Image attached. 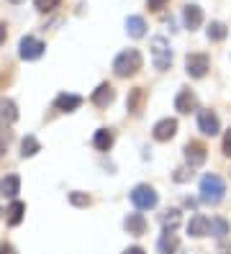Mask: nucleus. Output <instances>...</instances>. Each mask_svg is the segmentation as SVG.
<instances>
[{"instance_id":"e433bc0d","label":"nucleus","mask_w":231,"mask_h":254,"mask_svg":"<svg viewBox=\"0 0 231 254\" xmlns=\"http://www.w3.org/2000/svg\"><path fill=\"white\" fill-rule=\"evenodd\" d=\"M0 213H3V208H0Z\"/></svg>"},{"instance_id":"20e7f679","label":"nucleus","mask_w":231,"mask_h":254,"mask_svg":"<svg viewBox=\"0 0 231 254\" xmlns=\"http://www.w3.org/2000/svg\"><path fill=\"white\" fill-rule=\"evenodd\" d=\"M131 203L139 208V211H149V208L157 205V192L149 185H136L131 190Z\"/></svg>"},{"instance_id":"72a5a7b5","label":"nucleus","mask_w":231,"mask_h":254,"mask_svg":"<svg viewBox=\"0 0 231 254\" xmlns=\"http://www.w3.org/2000/svg\"><path fill=\"white\" fill-rule=\"evenodd\" d=\"M123 254H144V249L142 247H131V249H126Z\"/></svg>"},{"instance_id":"f257e3e1","label":"nucleus","mask_w":231,"mask_h":254,"mask_svg":"<svg viewBox=\"0 0 231 254\" xmlns=\"http://www.w3.org/2000/svg\"><path fill=\"white\" fill-rule=\"evenodd\" d=\"M142 64H144L142 54H139L136 49H126L113 59V72L118 74V77H131V74H136L139 69H142Z\"/></svg>"},{"instance_id":"f704fd0d","label":"nucleus","mask_w":231,"mask_h":254,"mask_svg":"<svg viewBox=\"0 0 231 254\" xmlns=\"http://www.w3.org/2000/svg\"><path fill=\"white\" fill-rule=\"evenodd\" d=\"M3 154H5V139H3V133H0V159H3Z\"/></svg>"},{"instance_id":"6e6552de","label":"nucleus","mask_w":231,"mask_h":254,"mask_svg":"<svg viewBox=\"0 0 231 254\" xmlns=\"http://www.w3.org/2000/svg\"><path fill=\"white\" fill-rule=\"evenodd\" d=\"M198 128L206 133V136H216L221 131V124H219V116L213 111H200L198 113Z\"/></svg>"},{"instance_id":"6ab92c4d","label":"nucleus","mask_w":231,"mask_h":254,"mask_svg":"<svg viewBox=\"0 0 231 254\" xmlns=\"http://www.w3.org/2000/svg\"><path fill=\"white\" fill-rule=\"evenodd\" d=\"M18 190H21V177L18 175H8L5 180L0 183V192L8 195V198H15V195H18Z\"/></svg>"},{"instance_id":"c9c22d12","label":"nucleus","mask_w":231,"mask_h":254,"mask_svg":"<svg viewBox=\"0 0 231 254\" xmlns=\"http://www.w3.org/2000/svg\"><path fill=\"white\" fill-rule=\"evenodd\" d=\"M10 3H13V5H18V3H23V0H10Z\"/></svg>"},{"instance_id":"473e14b6","label":"nucleus","mask_w":231,"mask_h":254,"mask_svg":"<svg viewBox=\"0 0 231 254\" xmlns=\"http://www.w3.org/2000/svg\"><path fill=\"white\" fill-rule=\"evenodd\" d=\"M0 254H15L13 244H0Z\"/></svg>"},{"instance_id":"f03ea898","label":"nucleus","mask_w":231,"mask_h":254,"mask_svg":"<svg viewBox=\"0 0 231 254\" xmlns=\"http://www.w3.org/2000/svg\"><path fill=\"white\" fill-rule=\"evenodd\" d=\"M224 192H226V185L219 175H206L200 180V200L208 203V205H216L224 200Z\"/></svg>"},{"instance_id":"412c9836","label":"nucleus","mask_w":231,"mask_h":254,"mask_svg":"<svg viewBox=\"0 0 231 254\" xmlns=\"http://www.w3.org/2000/svg\"><path fill=\"white\" fill-rule=\"evenodd\" d=\"M177 247H180V242H177V236H175L172 231H164L162 239H159V244H157L159 254H175Z\"/></svg>"},{"instance_id":"7c9ffc66","label":"nucleus","mask_w":231,"mask_h":254,"mask_svg":"<svg viewBox=\"0 0 231 254\" xmlns=\"http://www.w3.org/2000/svg\"><path fill=\"white\" fill-rule=\"evenodd\" d=\"M5 39H8V26H5L3 21H0V44H3Z\"/></svg>"},{"instance_id":"9d476101","label":"nucleus","mask_w":231,"mask_h":254,"mask_svg":"<svg viewBox=\"0 0 231 254\" xmlns=\"http://www.w3.org/2000/svg\"><path fill=\"white\" fill-rule=\"evenodd\" d=\"M82 106V98L80 95H72V93H62L54 98V108L62 111V113H72Z\"/></svg>"},{"instance_id":"7ed1b4c3","label":"nucleus","mask_w":231,"mask_h":254,"mask_svg":"<svg viewBox=\"0 0 231 254\" xmlns=\"http://www.w3.org/2000/svg\"><path fill=\"white\" fill-rule=\"evenodd\" d=\"M152 59H154V67L162 72L172 64V49H169L167 39H162V36L152 39Z\"/></svg>"},{"instance_id":"393cba45","label":"nucleus","mask_w":231,"mask_h":254,"mask_svg":"<svg viewBox=\"0 0 231 254\" xmlns=\"http://www.w3.org/2000/svg\"><path fill=\"white\" fill-rule=\"evenodd\" d=\"M36 152H41V144L36 141V136H26L23 141H21V157L26 159V157H34Z\"/></svg>"},{"instance_id":"f3484780","label":"nucleus","mask_w":231,"mask_h":254,"mask_svg":"<svg viewBox=\"0 0 231 254\" xmlns=\"http://www.w3.org/2000/svg\"><path fill=\"white\" fill-rule=\"evenodd\" d=\"M92 146H95L98 152H108V149L113 146V133L108 128H98L95 136H92Z\"/></svg>"},{"instance_id":"ddd939ff","label":"nucleus","mask_w":231,"mask_h":254,"mask_svg":"<svg viewBox=\"0 0 231 254\" xmlns=\"http://www.w3.org/2000/svg\"><path fill=\"white\" fill-rule=\"evenodd\" d=\"M123 229H126L131 236H142V234H147V218L142 213H131V216H126V221H123Z\"/></svg>"},{"instance_id":"cd10ccee","label":"nucleus","mask_w":231,"mask_h":254,"mask_svg":"<svg viewBox=\"0 0 231 254\" xmlns=\"http://www.w3.org/2000/svg\"><path fill=\"white\" fill-rule=\"evenodd\" d=\"M59 3H62V0H34V5H36L41 13H49V10H54Z\"/></svg>"},{"instance_id":"f8f14e48","label":"nucleus","mask_w":231,"mask_h":254,"mask_svg":"<svg viewBox=\"0 0 231 254\" xmlns=\"http://www.w3.org/2000/svg\"><path fill=\"white\" fill-rule=\"evenodd\" d=\"M144 103H147V90H144V87H134V90L129 93L126 108H129V113L139 116V113L144 111Z\"/></svg>"},{"instance_id":"b1692460","label":"nucleus","mask_w":231,"mask_h":254,"mask_svg":"<svg viewBox=\"0 0 231 254\" xmlns=\"http://www.w3.org/2000/svg\"><path fill=\"white\" fill-rule=\"evenodd\" d=\"M180 211L177 208H172V211H167V213H162V226H164V231H175L177 226H180Z\"/></svg>"},{"instance_id":"4be33fe9","label":"nucleus","mask_w":231,"mask_h":254,"mask_svg":"<svg viewBox=\"0 0 231 254\" xmlns=\"http://www.w3.org/2000/svg\"><path fill=\"white\" fill-rule=\"evenodd\" d=\"M8 223H10V226H18V223L23 221V213H26V205L21 203V200H13L10 203V208H8Z\"/></svg>"},{"instance_id":"423d86ee","label":"nucleus","mask_w":231,"mask_h":254,"mask_svg":"<svg viewBox=\"0 0 231 254\" xmlns=\"http://www.w3.org/2000/svg\"><path fill=\"white\" fill-rule=\"evenodd\" d=\"M208 67H211L208 54H188L185 57V69H188L190 77H206Z\"/></svg>"},{"instance_id":"2f4dec72","label":"nucleus","mask_w":231,"mask_h":254,"mask_svg":"<svg viewBox=\"0 0 231 254\" xmlns=\"http://www.w3.org/2000/svg\"><path fill=\"white\" fill-rule=\"evenodd\" d=\"M219 254H231V244L229 242H221L219 244Z\"/></svg>"},{"instance_id":"dca6fc26","label":"nucleus","mask_w":231,"mask_h":254,"mask_svg":"<svg viewBox=\"0 0 231 254\" xmlns=\"http://www.w3.org/2000/svg\"><path fill=\"white\" fill-rule=\"evenodd\" d=\"M0 121L5 124H15L18 121V108L10 98H0Z\"/></svg>"},{"instance_id":"0eeeda50","label":"nucleus","mask_w":231,"mask_h":254,"mask_svg":"<svg viewBox=\"0 0 231 254\" xmlns=\"http://www.w3.org/2000/svg\"><path fill=\"white\" fill-rule=\"evenodd\" d=\"M185 159H188L190 167H200V164H206V159H208L206 144H200V141H188V144H185Z\"/></svg>"},{"instance_id":"a211bd4d","label":"nucleus","mask_w":231,"mask_h":254,"mask_svg":"<svg viewBox=\"0 0 231 254\" xmlns=\"http://www.w3.org/2000/svg\"><path fill=\"white\" fill-rule=\"evenodd\" d=\"M126 31H129V36H134V39H142V36L147 34L144 18H142V16H129V18H126Z\"/></svg>"},{"instance_id":"9b49d317","label":"nucleus","mask_w":231,"mask_h":254,"mask_svg":"<svg viewBox=\"0 0 231 254\" xmlns=\"http://www.w3.org/2000/svg\"><path fill=\"white\" fill-rule=\"evenodd\" d=\"M177 133V121L175 118H162V121L154 126V139L157 141H169Z\"/></svg>"},{"instance_id":"c756f323","label":"nucleus","mask_w":231,"mask_h":254,"mask_svg":"<svg viewBox=\"0 0 231 254\" xmlns=\"http://www.w3.org/2000/svg\"><path fill=\"white\" fill-rule=\"evenodd\" d=\"M224 154H226V157H231V128L224 133Z\"/></svg>"},{"instance_id":"1a4fd4ad","label":"nucleus","mask_w":231,"mask_h":254,"mask_svg":"<svg viewBox=\"0 0 231 254\" xmlns=\"http://www.w3.org/2000/svg\"><path fill=\"white\" fill-rule=\"evenodd\" d=\"M113 98H116L113 87L108 82H103V85H98V90L90 95V103H92V106H98V108H108L113 103Z\"/></svg>"},{"instance_id":"aec40b11","label":"nucleus","mask_w":231,"mask_h":254,"mask_svg":"<svg viewBox=\"0 0 231 254\" xmlns=\"http://www.w3.org/2000/svg\"><path fill=\"white\" fill-rule=\"evenodd\" d=\"M188 234L195 236V239L206 236V234H208V218H206V216H195V218H190V223H188Z\"/></svg>"},{"instance_id":"bb28decb","label":"nucleus","mask_w":231,"mask_h":254,"mask_svg":"<svg viewBox=\"0 0 231 254\" xmlns=\"http://www.w3.org/2000/svg\"><path fill=\"white\" fill-rule=\"evenodd\" d=\"M70 203L77 205V208H87L92 203V198L87 195V192H70Z\"/></svg>"},{"instance_id":"a878e982","label":"nucleus","mask_w":231,"mask_h":254,"mask_svg":"<svg viewBox=\"0 0 231 254\" xmlns=\"http://www.w3.org/2000/svg\"><path fill=\"white\" fill-rule=\"evenodd\" d=\"M226 34H229V28H226L221 21H213V23L208 26V39H211V41H224Z\"/></svg>"},{"instance_id":"4468645a","label":"nucleus","mask_w":231,"mask_h":254,"mask_svg":"<svg viewBox=\"0 0 231 254\" xmlns=\"http://www.w3.org/2000/svg\"><path fill=\"white\" fill-rule=\"evenodd\" d=\"M182 18H185V26H188L190 31H195V28H200V23H203V10H200L195 3H190V5H185Z\"/></svg>"},{"instance_id":"2eb2a0df","label":"nucleus","mask_w":231,"mask_h":254,"mask_svg":"<svg viewBox=\"0 0 231 254\" xmlns=\"http://www.w3.org/2000/svg\"><path fill=\"white\" fill-rule=\"evenodd\" d=\"M175 108H177L180 113H190V111H195V108H198V98H195V93H190V90H180L177 98H175Z\"/></svg>"},{"instance_id":"c85d7f7f","label":"nucleus","mask_w":231,"mask_h":254,"mask_svg":"<svg viewBox=\"0 0 231 254\" xmlns=\"http://www.w3.org/2000/svg\"><path fill=\"white\" fill-rule=\"evenodd\" d=\"M167 3H169V0H147V8L149 10H162Z\"/></svg>"},{"instance_id":"5701e85b","label":"nucleus","mask_w":231,"mask_h":254,"mask_svg":"<svg viewBox=\"0 0 231 254\" xmlns=\"http://www.w3.org/2000/svg\"><path fill=\"white\" fill-rule=\"evenodd\" d=\"M208 234L224 239V236L229 234V221H226V218H211V221H208Z\"/></svg>"},{"instance_id":"39448f33","label":"nucleus","mask_w":231,"mask_h":254,"mask_svg":"<svg viewBox=\"0 0 231 254\" xmlns=\"http://www.w3.org/2000/svg\"><path fill=\"white\" fill-rule=\"evenodd\" d=\"M44 49H46L44 41H39L34 36H23L21 47H18V54H21V59H26V62H34V59H39L44 54Z\"/></svg>"}]
</instances>
